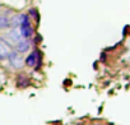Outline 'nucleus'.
Wrapping results in <instances>:
<instances>
[{"instance_id": "obj_1", "label": "nucleus", "mask_w": 130, "mask_h": 125, "mask_svg": "<svg viewBox=\"0 0 130 125\" xmlns=\"http://www.w3.org/2000/svg\"><path fill=\"white\" fill-rule=\"evenodd\" d=\"M7 61H8L9 67L13 70L19 72V70H22L24 68V57H23V55L18 54L14 49L9 51V54L7 56Z\"/></svg>"}, {"instance_id": "obj_2", "label": "nucleus", "mask_w": 130, "mask_h": 125, "mask_svg": "<svg viewBox=\"0 0 130 125\" xmlns=\"http://www.w3.org/2000/svg\"><path fill=\"white\" fill-rule=\"evenodd\" d=\"M43 55L41 49L40 47H33L26 56H24V68H28V69H33L36 63L38 60V57Z\"/></svg>"}, {"instance_id": "obj_3", "label": "nucleus", "mask_w": 130, "mask_h": 125, "mask_svg": "<svg viewBox=\"0 0 130 125\" xmlns=\"http://www.w3.org/2000/svg\"><path fill=\"white\" fill-rule=\"evenodd\" d=\"M18 29H19V32H21V35H22V37L24 40H31L35 36V33H36V28L32 26V21L31 19L22 22L21 26L18 27Z\"/></svg>"}, {"instance_id": "obj_4", "label": "nucleus", "mask_w": 130, "mask_h": 125, "mask_svg": "<svg viewBox=\"0 0 130 125\" xmlns=\"http://www.w3.org/2000/svg\"><path fill=\"white\" fill-rule=\"evenodd\" d=\"M15 87L18 88V89H26V88H28V87H31V84H32V79H31V77L28 75V74H26V73H23V72H19V73H17V75H15Z\"/></svg>"}, {"instance_id": "obj_5", "label": "nucleus", "mask_w": 130, "mask_h": 125, "mask_svg": "<svg viewBox=\"0 0 130 125\" xmlns=\"http://www.w3.org/2000/svg\"><path fill=\"white\" fill-rule=\"evenodd\" d=\"M32 49H33V47H32L31 41H29V40H24V38H23L22 41H19L18 43L14 45V50H15L18 54H21V55H27Z\"/></svg>"}, {"instance_id": "obj_6", "label": "nucleus", "mask_w": 130, "mask_h": 125, "mask_svg": "<svg viewBox=\"0 0 130 125\" xmlns=\"http://www.w3.org/2000/svg\"><path fill=\"white\" fill-rule=\"evenodd\" d=\"M4 36H5L13 45H15V43H18L19 41L23 40V37H22V35H21V32H19L18 28H9L8 31H5Z\"/></svg>"}, {"instance_id": "obj_7", "label": "nucleus", "mask_w": 130, "mask_h": 125, "mask_svg": "<svg viewBox=\"0 0 130 125\" xmlns=\"http://www.w3.org/2000/svg\"><path fill=\"white\" fill-rule=\"evenodd\" d=\"M27 14L29 15L31 21H33V22L36 23V26L40 24V22H41V15H40V10H38L37 8H28Z\"/></svg>"}, {"instance_id": "obj_8", "label": "nucleus", "mask_w": 130, "mask_h": 125, "mask_svg": "<svg viewBox=\"0 0 130 125\" xmlns=\"http://www.w3.org/2000/svg\"><path fill=\"white\" fill-rule=\"evenodd\" d=\"M10 28V23H9V17L4 15L0 13V32L3 31H8Z\"/></svg>"}, {"instance_id": "obj_9", "label": "nucleus", "mask_w": 130, "mask_h": 125, "mask_svg": "<svg viewBox=\"0 0 130 125\" xmlns=\"http://www.w3.org/2000/svg\"><path fill=\"white\" fill-rule=\"evenodd\" d=\"M9 51H10V50H9L5 45H3L2 42H0V63L7 61V56H8Z\"/></svg>"}, {"instance_id": "obj_10", "label": "nucleus", "mask_w": 130, "mask_h": 125, "mask_svg": "<svg viewBox=\"0 0 130 125\" xmlns=\"http://www.w3.org/2000/svg\"><path fill=\"white\" fill-rule=\"evenodd\" d=\"M29 41H31V43H32V47H38L40 43L42 42V36L38 35V33H35V36H33Z\"/></svg>"}, {"instance_id": "obj_11", "label": "nucleus", "mask_w": 130, "mask_h": 125, "mask_svg": "<svg viewBox=\"0 0 130 125\" xmlns=\"http://www.w3.org/2000/svg\"><path fill=\"white\" fill-rule=\"evenodd\" d=\"M0 42H2L3 45H5L9 50H13V49H14V45H13V43H12V42L4 36V35H0Z\"/></svg>"}, {"instance_id": "obj_12", "label": "nucleus", "mask_w": 130, "mask_h": 125, "mask_svg": "<svg viewBox=\"0 0 130 125\" xmlns=\"http://www.w3.org/2000/svg\"><path fill=\"white\" fill-rule=\"evenodd\" d=\"M0 13H2V14H4V15H7V17H10V15H12L14 12H13V9H12V8H5L4 10H2Z\"/></svg>"}, {"instance_id": "obj_13", "label": "nucleus", "mask_w": 130, "mask_h": 125, "mask_svg": "<svg viewBox=\"0 0 130 125\" xmlns=\"http://www.w3.org/2000/svg\"><path fill=\"white\" fill-rule=\"evenodd\" d=\"M3 8H4V5H3V3H0V12L3 10Z\"/></svg>"}]
</instances>
